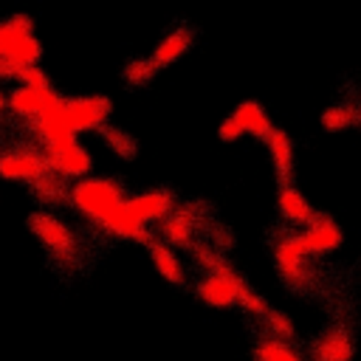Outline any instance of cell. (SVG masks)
Listing matches in <instances>:
<instances>
[{"instance_id": "21", "label": "cell", "mask_w": 361, "mask_h": 361, "mask_svg": "<svg viewBox=\"0 0 361 361\" xmlns=\"http://www.w3.org/2000/svg\"><path fill=\"white\" fill-rule=\"evenodd\" d=\"M254 361H305L302 353L282 338H259L254 344Z\"/></svg>"}, {"instance_id": "2", "label": "cell", "mask_w": 361, "mask_h": 361, "mask_svg": "<svg viewBox=\"0 0 361 361\" xmlns=\"http://www.w3.org/2000/svg\"><path fill=\"white\" fill-rule=\"evenodd\" d=\"M127 200V189L116 180V178H82L71 183V197L68 206L85 217L87 226H96L104 214H110L113 209H118Z\"/></svg>"}, {"instance_id": "14", "label": "cell", "mask_w": 361, "mask_h": 361, "mask_svg": "<svg viewBox=\"0 0 361 361\" xmlns=\"http://www.w3.org/2000/svg\"><path fill=\"white\" fill-rule=\"evenodd\" d=\"M265 147H268V155H271V166H274V175L282 183H293V141L285 130L274 127L265 138Z\"/></svg>"}, {"instance_id": "16", "label": "cell", "mask_w": 361, "mask_h": 361, "mask_svg": "<svg viewBox=\"0 0 361 361\" xmlns=\"http://www.w3.org/2000/svg\"><path fill=\"white\" fill-rule=\"evenodd\" d=\"M192 42H195L192 28L178 25V28H172L169 34H164V37L158 39V45H155V51H152L149 59L158 65V71H161V68H169V65H175L180 56H186V51L192 48Z\"/></svg>"}, {"instance_id": "24", "label": "cell", "mask_w": 361, "mask_h": 361, "mask_svg": "<svg viewBox=\"0 0 361 361\" xmlns=\"http://www.w3.org/2000/svg\"><path fill=\"white\" fill-rule=\"evenodd\" d=\"M158 73V65L149 59V56H135L124 65V82L133 85V87H141L147 82H152Z\"/></svg>"}, {"instance_id": "4", "label": "cell", "mask_w": 361, "mask_h": 361, "mask_svg": "<svg viewBox=\"0 0 361 361\" xmlns=\"http://www.w3.org/2000/svg\"><path fill=\"white\" fill-rule=\"evenodd\" d=\"M203 231V214L195 203H178L161 223H158V234L164 243H169L172 248H192L197 243V234Z\"/></svg>"}, {"instance_id": "19", "label": "cell", "mask_w": 361, "mask_h": 361, "mask_svg": "<svg viewBox=\"0 0 361 361\" xmlns=\"http://www.w3.org/2000/svg\"><path fill=\"white\" fill-rule=\"evenodd\" d=\"M271 251H274L276 271H288V268L302 265L305 259H310V254H307V248H305V243H302L299 231H288V234L276 237Z\"/></svg>"}, {"instance_id": "8", "label": "cell", "mask_w": 361, "mask_h": 361, "mask_svg": "<svg viewBox=\"0 0 361 361\" xmlns=\"http://www.w3.org/2000/svg\"><path fill=\"white\" fill-rule=\"evenodd\" d=\"M59 99L56 87H48V90H37V87H28V85H17L8 90V113L25 124H34L54 102Z\"/></svg>"}, {"instance_id": "27", "label": "cell", "mask_w": 361, "mask_h": 361, "mask_svg": "<svg viewBox=\"0 0 361 361\" xmlns=\"http://www.w3.org/2000/svg\"><path fill=\"white\" fill-rule=\"evenodd\" d=\"M245 135V130L240 127V121L228 113L223 121H220V127H217V138L220 141H226V144H231V141H237V138H243Z\"/></svg>"}, {"instance_id": "18", "label": "cell", "mask_w": 361, "mask_h": 361, "mask_svg": "<svg viewBox=\"0 0 361 361\" xmlns=\"http://www.w3.org/2000/svg\"><path fill=\"white\" fill-rule=\"evenodd\" d=\"M231 116L240 121V127L245 130V135H254V138H262V141H265L268 133L274 130V124H271L265 107H262L259 102H254V99L240 102V104L231 110Z\"/></svg>"}, {"instance_id": "9", "label": "cell", "mask_w": 361, "mask_h": 361, "mask_svg": "<svg viewBox=\"0 0 361 361\" xmlns=\"http://www.w3.org/2000/svg\"><path fill=\"white\" fill-rule=\"evenodd\" d=\"M124 206H127V212H130L138 223H144V226L155 223V226H158L178 203H175V195H172L169 189H144V192L127 195Z\"/></svg>"}, {"instance_id": "13", "label": "cell", "mask_w": 361, "mask_h": 361, "mask_svg": "<svg viewBox=\"0 0 361 361\" xmlns=\"http://www.w3.org/2000/svg\"><path fill=\"white\" fill-rule=\"evenodd\" d=\"M276 212H279V217L285 220V223H290V226H310L316 217H319V212L313 209V203L293 186V183H282L279 189H276Z\"/></svg>"}, {"instance_id": "15", "label": "cell", "mask_w": 361, "mask_h": 361, "mask_svg": "<svg viewBox=\"0 0 361 361\" xmlns=\"http://www.w3.org/2000/svg\"><path fill=\"white\" fill-rule=\"evenodd\" d=\"M71 183H73V180H68V178H62L59 172L48 169V172H42L39 178H34V180L28 183V189H31L34 200H37L42 209H54V206L68 203V197H71Z\"/></svg>"}, {"instance_id": "17", "label": "cell", "mask_w": 361, "mask_h": 361, "mask_svg": "<svg viewBox=\"0 0 361 361\" xmlns=\"http://www.w3.org/2000/svg\"><path fill=\"white\" fill-rule=\"evenodd\" d=\"M149 257H152V265H155V271L169 282V285H186V268H183V262H180V257L175 254V248L169 245V243H164V240H152L149 245Z\"/></svg>"}, {"instance_id": "5", "label": "cell", "mask_w": 361, "mask_h": 361, "mask_svg": "<svg viewBox=\"0 0 361 361\" xmlns=\"http://www.w3.org/2000/svg\"><path fill=\"white\" fill-rule=\"evenodd\" d=\"M110 99L107 96H65V121L73 135L79 133H99L110 118Z\"/></svg>"}, {"instance_id": "1", "label": "cell", "mask_w": 361, "mask_h": 361, "mask_svg": "<svg viewBox=\"0 0 361 361\" xmlns=\"http://www.w3.org/2000/svg\"><path fill=\"white\" fill-rule=\"evenodd\" d=\"M25 226L31 228V234L42 243V248L51 254V259L65 268V271H76L82 257H79V237L73 234V228L56 217L51 209H37L25 217Z\"/></svg>"}, {"instance_id": "3", "label": "cell", "mask_w": 361, "mask_h": 361, "mask_svg": "<svg viewBox=\"0 0 361 361\" xmlns=\"http://www.w3.org/2000/svg\"><path fill=\"white\" fill-rule=\"evenodd\" d=\"M0 51L20 73L23 68L39 65L42 59V42L34 37V23L25 14H11L0 20Z\"/></svg>"}, {"instance_id": "12", "label": "cell", "mask_w": 361, "mask_h": 361, "mask_svg": "<svg viewBox=\"0 0 361 361\" xmlns=\"http://www.w3.org/2000/svg\"><path fill=\"white\" fill-rule=\"evenodd\" d=\"M355 353V341L347 327H327L310 347V361H350Z\"/></svg>"}, {"instance_id": "11", "label": "cell", "mask_w": 361, "mask_h": 361, "mask_svg": "<svg viewBox=\"0 0 361 361\" xmlns=\"http://www.w3.org/2000/svg\"><path fill=\"white\" fill-rule=\"evenodd\" d=\"M245 285V279L237 274V276H217V274H206L197 279L195 285V296L209 305V307H234L237 305V290Z\"/></svg>"}, {"instance_id": "23", "label": "cell", "mask_w": 361, "mask_h": 361, "mask_svg": "<svg viewBox=\"0 0 361 361\" xmlns=\"http://www.w3.org/2000/svg\"><path fill=\"white\" fill-rule=\"evenodd\" d=\"M99 135H102L104 147H107L113 155H118V158H124V161L135 158V152H138V144H135V138H133L130 133H124L121 127L104 124V127L99 130Z\"/></svg>"}, {"instance_id": "22", "label": "cell", "mask_w": 361, "mask_h": 361, "mask_svg": "<svg viewBox=\"0 0 361 361\" xmlns=\"http://www.w3.org/2000/svg\"><path fill=\"white\" fill-rule=\"evenodd\" d=\"M358 124H361V110L350 102L333 104L322 113V127L330 130V133H341V130H350V127H358Z\"/></svg>"}, {"instance_id": "6", "label": "cell", "mask_w": 361, "mask_h": 361, "mask_svg": "<svg viewBox=\"0 0 361 361\" xmlns=\"http://www.w3.org/2000/svg\"><path fill=\"white\" fill-rule=\"evenodd\" d=\"M48 158L39 147L20 144L8 147L0 152V180H17V183H31L42 172H48Z\"/></svg>"}, {"instance_id": "10", "label": "cell", "mask_w": 361, "mask_h": 361, "mask_svg": "<svg viewBox=\"0 0 361 361\" xmlns=\"http://www.w3.org/2000/svg\"><path fill=\"white\" fill-rule=\"evenodd\" d=\"M299 237H302V243H305V248H307L310 257L336 254V251L341 248V243H344L341 226H338L333 217L322 214V212H319V217H316L310 226H305V228L299 231Z\"/></svg>"}, {"instance_id": "26", "label": "cell", "mask_w": 361, "mask_h": 361, "mask_svg": "<svg viewBox=\"0 0 361 361\" xmlns=\"http://www.w3.org/2000/svg\"><path fill=\"white\" fill-rule=\"evenodd\" d=\"M14 79H17V85H28V87H37V90H48V87H54V85H51V76H48L39 65L23 68Z\"/></svg>"}, {"instance_id": "25", "label": "cell", "mask_w": 361, "mask_h": 361, "mask_svg": "<svg viewBox=\"0 0 361 361\" xmlns=\"http://www.w3.org/2000/svg\"><path fill=\"white\" fill-rule=\"evenodd\" d=\"M262 324H265V333L271 338H282V341H290L296 336V327L290 322V316L285 310H276V307H268V313L262 316Z\"/></svg>"}, {"instance_id": "28", "label": "cell", "mask_w": 361, "mask_h": 361, "mask_svg": "<svg viewBox=\"0 0 361 361\" xmlns=\"http://www.w3.org/2000/svg\"><path fill=\"white\" fill-rule=\"evenodd\" d=\"M8 110V93H3L0 90V118H3V113Z\"/></svg>"}, {"instance_id": "7", "label": "cell", "mask_w": 361, "mask_h": 361, "mask_svg": "<svg viewBox=\"0 0 361 361\" xmlns=\"http://www.w3.org/2000/svg\"><path fill=\"white\" fill-rule=\"evenodd\" d=\"M39 149L45 152L48 166L54 172H59L62 178H68V180H82L93 169V158L79 144V138H68V141H59V144H51V147H39Z\"/></svg>"}, {"instance_id": "20", "label": "cell", "mask_w": 361, "mask_h": 361, "mask_svg": "<svg viewBox=\"0 0 361 361\" xmlns=\"http://www.w3.org/2000/svg\"><path fill=\"white\" fill-rule=\"evenodd\" d=\"M189 254H192V259H195L206 274H217V276H237L234 265L223 257V251H220V248H214V245H212V243H206V240H197V243L189 248Z\"/></svg>"}]
</instances>
